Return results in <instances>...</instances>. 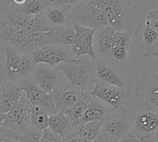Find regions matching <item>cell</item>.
I'll return each mask as SVG.
<instances>
[{
  "label": "cell",
  "mask_w": 158,
  "mask_h": 142,
  "mask_svg": "<svg viewBox=\"0 0 158 142\" xmlns=\"http://www.w3.org/2000/svg\"><path fill=\"white\" fill-rule=\"evenodd\" d=\"M66 79L80 91L89 95L97 83L95 59L82 56L71 62H63L56 67Z\"/></svg>",
  "instance_id": "cell-1"
},
{
  "label": "cell",
  "mask_w": 158,
  "mask_h": 142,
  "mask_svg": "<svg viewBox=\"0 0 158 142\" xmlns=\"http://www.w3.org/2000/svg\"><path fill=\"white\" fill-rule=\"evenodd\" d=\"M90 2L103 12L107 25L114 30L132 32L134 19L131 12V1L97 0Z\"/></svg>",
  "instance_id": "cell-2"
},
{
  "label": "cell",
  "mask_w": 158,
  "mask_h": 142,
  "mask_svg": "<svg viewBox=\"0 0 158 142\" xmlns=\"http://www.w3.org/2000/svg\"><path fill=\"white\" fill-rule=\"evenodd\" d=\"M0 40L23 54L31 53L46 45V33H37L19 28L0 29Z\"/></svg>",
  "instance_id": "cell-3"
},
{
  "label": "cell",
  "mask_w": 158,
  "mask_h": 142,
  "mask_svg": "<svg viewBox=\"0 0 158 142\" xmlns=\"http://www.w3.org/2000/svg\"><path fill=\"white\" fill-rule=\"evenodd\" d=\"M131 132L142 142H157L158 109L137 104Z\"/></svg>",
  "instance_id": "cell-4"
},
{
  "label": "cell",
  "mask_w": 158,
  "mask_h": 142,
  "mask_svg": "<svg viewBox=\"0 0 158 142\" xmlns=\"http://www.w3.org/2000/svg\"><path fill=\"white\" fill-rule=\"evenodd\" d=\"M3 48L7 81L15 82L29 78L35 66L32 55L20 53L7 45Z\"/></svg>",
  "instance_id": "cell-5"
},
{
  "label": "cell",
  "mask_w": 158,
  "mask_h": 142,
  "mask_svg": "<svg viewBox=\"0 0 158 142\" xmlns=\"http://www.w3.org/2000/svg\"><path fill=\"white\" fill-rule=\"evenodd\" d=\"M89 95L100 99L115 112L126 108L127 105L134 98L131 86L118 88L100 81H97Z\"/></svg>",
  "instance_id": "cell-6"
},
{
  "label": "cell",
  "mask_w": 158,
  "mask_h": 142,
  "mask_svg": "<svg viewBox=\"0 0 158 142\" xmlns=\"http://www.w3.org/2000/svg\"><path fill=\"white\" fill-rule=\"evenodd\" d=\"M70 20L72 24L80 25L95 32L108 26L103 12L90 1H79L72 9Z\"/></svg>",
  "instance_id": "cell-7"
},
{
  "label": "cell",
  "mask_w": 158,
  "mask_h": 142,
  "mask_svg": "<svg viewBox=\"0 0 158 142\" xmlns=\"http://www.w3.org/2000/svg\"><path fill=\"white\" fill-rule=\"evenodd\" d=\"M95 72L97 81L118 88L131 86L126 67L118 64L111 58H96Z\"/></svg>",
  "instance_id": "cell-8"
},
{
  "label": "cell",
  "mask_w": 158,
  "mask_h": 142,
  "mask_svg": "<svg viewBox=\"0 0 158 142\" xmlns=\"http://www.w3.org/2000/svg\"><path fill=\"white\" fill-rule=\"evenodd\" d=\"M134 110L124 108L115 112L103 121L99 133L114 142H117L131 132L134 124Z\"/></svg>",
  "instance_id": "cell-9"
},
{
  "label": "cell",
  "mask_w": 158,
  "mask_h": 142,
  "mask_svg": "<svg viewBox=\"0 0 158 142\" xmlns=\"http://www.w3.org/2000/svg\"><path fill=\"white\" fill-rule=\"evenodd\" d=\"M84 92L73 85L64 75L61 76L56 87L51 92L56 105V113H66L72 106L78 102Z\"/></svg>",
  "instance_id": "cell-10"
},
{
  "label": "cell",
  "mask_w": 158,
  "mask_h": 142,
  "mask_svg": "<svg viewBox=\"0 0 158 142\" xmlns=\"http://www.w3.org/2000/svg\"><path fill=\"white\" fill-rule=\"evenodd\" d=\"M32 105L26 98L24 92L19 102L5 114L3 125L19 135H22L30 127V112Z\"/></svg>",
  "instance_id": "cell-11"
},
{
  "label": "cell",
  "mask_w": 158,
  "mask_h": 142,
  "mask_svg": "<svg viewBox=\"0 0 158 142\" xmlns=\"http://www.w3.org/2000/svg\"><path fill=\"white\" fill-rule=\"evenodd\" d=\"M35 65L46 64L56 68L63 62H71L76 59L70 47L46 45L41 49L31 52Z\"/></svg>",
  "instance_id": "cell-12"
},
{
  "label": "cell",
  "mask_w": 158,
  "mask_h": 142,
  "mask_svg": "<svg viewBox=\"0 0 158 142\" xmlns=\"http://www.w3.org/2000/svg\"><path fill=\"white\" fill-rule=\"evenodd\" d=\"M137 104L158 109V76L157 74H142L133 91Z\"/></svg>",
  "instance_id": "cell-13"
},
{
  "label": "cell",
  "mask_w": 158,
  "mask_h": 142,
  "mask_svg": "<svg viewBox=\"0 0 158 142\" xmlns=\"http://www.w3.org/2000/svg\"><path fill=\"white\" fill-rule=\"evenodd\" d=\"M132 41L142 56L157 58L158 57V32L140 23L132 32Z\"/></svg>",
  "instance_id": "cell-14"
},
{
  "label": "cell",
  "mask_w": 158,
  "mask_h": 142,
  "mask_svg": "<svg viewBox=\"0 0 158 142\" xmlns=\"http://www.w3.org/2000/svg\"><path fill=\"white\" fill-rule=\"evenodd\" d=\"M78 2L79 1L75 0L49 1L43 14L51 27H60L72 24L70 20L71 11Z\"/></svg>",
  "instance_id": "cell-15"
},
{
  "label": "cell",
  "mask_w": 158,
  "mask_h": 142,
  "mask_svg": "<svg viewBox=\"0 0 158 142\" xmlns=\"http://www.w3.org/2000/svg\"><path fill=\"white\" fill-rule=\"evenodd\" d=\"M22 89L32 106H37L46 109L49 115L56 113V105L50 94L44 92L29 78L20 81Z\"/></svg>",
  "instance_id": "cell-16"
},
{
  "label": "cell",
  "mask_w": 158,
  "mask_h": 142,
  "mask_svg": "<svg viewBox=\"0 0 158 142\" xmlns=\"http://www.w3.org/2000/svg\"><path fill=\"white\" fill-rule=\"evenodd\" d=\"M74 38L71 45V50L76 59L82 56H88L96 59L93 41L95 31L88 28L73 24Z\"/></svg>",
  "instance_id": "cell-17"
},
{
  "label": "cell",
  "mask_w": 158,
  "mask_h": 142,
  "mask_svg": "<svg viewBox=\"0 0 158 142\" xmlns=\"http://www.w3.org/2000/svg\"><path fill=\"white\" fill-rule=\"evenodd\" d=\"M63 75L56 68H52L46 64H37L32 70L29 79L44 92L50 94Z\"/></svg>",
  "instance_id": "cell-18"
},
{
  "label": "cell",
  "mask_w": 158,
  "mask_h": 142,
  "mask_svg": "<svg viewBox=\"0 0 158 142\" xmlns=\"http://www.w3.org/2000/svg\"><path fill=\"white\" fill-rule=\"evenodd\" d=\"M116 31L107 26L96 31L94 36V51L97 58L110 59L113 46V36Z\"/></svg>",
  "instance_id": "cell-19"
},
{
  "label": "cell",
  "mask_w": 158,
  "mask_h": 142,
  "mask_svg": "<svg viewBox=\"0 0 158 142\" xmlns=\"http://www.w3.org/2000/svg\"><path fill=\"white\" fill-rule=\"evenodd\" d=\"M23 91L19 81L6 82L0 87V112L6 114L11 110L23 96Z\"/></svg>",
  "instance_id": "cell-20"
},
{
  "label": "cell",
  "mask_w": 158,
  "mask_h": 142,
  "mask_svg": "<svg viewBox=\"0 0 158 142\" xmlns=\"http://www.w3.org/2000/svg\"><path fill=\"white\" fill-rule=\"evenodd\" d=\"M32 17L26 16L18 10L14 2L0 9V29L5 28L25 29Z\"/></svg>",
  "instance_id": "cell-21"
},
{
  "label": "cell",
  "mask_w": 158,
  "mask_h": 142,
  "mask_svg": "<svg viewBox=\"0 0 158 142\" xmlns=\"http://www.w3.org/2000/svg\"><path fill=\"white\" fill-rule=\"evenodd\" d=\"M115 113L109 106L100 101L96 97L92 96L87 105L86 111L84 112L81 123L94 122V121H102L109 118Z\"/></svg>",
  "instance_id": "cell-22"
},
{
  "label": "cell",
  "mask_w": 158,
  "mask_h": 142,
  "mask_svg": "<svg viewBox=\"0 0 158 142\" xmlns=\"http://www.w3.org/2000/svg\"><path fill=\"white\" fill-rule=\"evenodd\" d=\"M47 45L71 47L74 38L73 24H69L60 27H52L46 33Z\"/></svg>",
  "instance_id": "cell-23"
},
{
  "label": "cell",
  "mask_w": 158,
  "mask_h": 142,
  "mask_svg": "<svg viewBox=\"0 0 158 142\" xmlns=\"http://www.w3.org/2000/svg\"><path fill=\"white\" fill-rule=\"evenodd\" d=\"M77 125L64 113L57 112L49 115V128L64 140L70 138L73 131Z\"/></svg>",
  "instance_id": "cell-24"
},
{
  "label": "cell",
  "mask_w": 158,
  "mask_h": 142,
  "mask_svg": "<svg viewBox=\"0 0 158 142\" xmlns=\"http://www.w3.org/2000/svg\"><path fill=\"white\" fill-rule=\"evenodd\" d=\"M102 123V121L80 123L73 129L69 140L76 138H81L89 141H94L101 129Z\"/></svg>",
  "instance_id": "cell-25"
},
{
  "label": "cell",
  "mask_w": 158,
  "mask_h": 142,
  "mask_svg": "<svg viewBox=\"0 0 158 142\" xmlns=\"http://www.w3.org/2000/svg\"><path fill=\"white\" fill-rule=\"evenodd\" d=\"M16 5L18 10L23 15L29 17L43 13L47 6L49 1H40V0H24V1H13Z\"/></svg>",
  "instance_id": "cell-26"
},
{
  "label": "cell",
  "mask_w": 158,
  "mask_h": 142,
  "mask_svg": "<svg viewBox=\"0 0 158 142\" xmlns=\"http://www.w3.org/2000/svg\"><path fill=\"white\" fill-rule=\"evenodd\" d=\"M49 115L45 108L32 106L30 112V127L43 132L49 128Z\"/></svg>",
  "instance_id": "cell-27"
},
{
  "label": "cell",
  "mask_w": 158,
  "mask_h": 142,
  "mask_svg": "<svg viewBox=\"0 0 158 142\" xmlns=\"http://www.w3.org/2000/svg\"><path fill=\"white\" fill-rule=\"evenodd\" d=\"M91 97L92 96L90 95L83 93L80 101L76 103L73 106H72L64 114H66L75 124H80L82 118H83L86 107H87V105L89 104V101L91 99Z\"/></svg>",
  "instance_id": "cell-28"
},
{
  "label": "cell",
  "mask_w": 158,
  "mask_h": 142,
  "mask_svg": "<svg viewBox=\"0 0 158 142\" xmlns=\"http://www.w3.org/2000/svg\"><path fill=\"white\" fill-rule=\"evenodd\" d=\"M51 26L43 13L32 17L27 23L25 29L31 32L47 33L51 29Z\"/></svg>",
  "instance_id": "cell-29"
},
{
  "label": "cell",
  "mask_w": 158,
  "mask_h": 142,
  "mask_svg": "<svg viewBox=\"0 0 158 142\" xmlns=\"http://www.w3.org/2000/svg\"><path fill=\"white\" fill-rule=\"evenodd\" d=\"M113 46H124L132 49V32L116 31L113 36Z\"/></svg>",
  "instance_id": "cell-30"
},
{
  "label": "cell",
  "mask_w": 158,
  "mask_h": 142,
  "mask_svg": "<svg viewBox=\"0 0 158 142\" xmlns=\"http://www.w3.org/2000/svg\"><path fill=\"white\" fill-rule=\"evenodd\" d=\"M42 133V131L29 127L28 130L19 135L15 140L17 142H40Z\"/></svg>",
  "instance_id": "cell-31"
},
{
  "label": "cell",
  "mask_w": 158,
  "mask_h": 142,
  "mask_svg": "<svg viewBox=\"0 0 158 142\" xmlns=\"http://www.w3.org/2000/svg\"><path fill=\"white\" fill-rule=\"evenodd\" d=\"M144 23L148 27L158 32V11L157 9H153L148 12L145 18Z\"/></svg>",
  "instance_id": "cell-32"
},
{
  "label": "cell",
  "mask_w": 158,
  "mask_h": 142,
  "mask_svg": "<svg viewBox=\"0 0 158 142\" xmlns=\"http://www.w3.org/2000/svg\"><path fill=\"white\" fill-rule=\"evenodd\" d=\"M63 140L64 139L48 128L43 131L40 142H63Z\"/></svg>",
  "instance_id": "cell-33"
},
{
  "label": "cell",
  "mask_w": 158,
  "mask_h": 142,
  "mask_svg": "<svg viewBox=\"0 0 158 142\" xmlns=\"http://www.w3.org/2000/svg\"><path fill=\"white\" fill-rule=\"evenodd\" d=\"M19 134L11 129L6 128L4 126H0V142H3L9 139H15Z\"/></svg>",
  "instance_id": "cell-34"
},
{
  "label": "cell",
  "mask_w": 158,
  "mask_h": 142,
  "mask_svg": "<svg viewBox=\"0 0 158 142\" xmlns=\"http://www.w3.org/2000/svg\"><path fill=\"white\" fill-rule=\"evenodd\" d=\"M6 69L5 65L4 52H0V87L6 81Z\"/></svg>",
  "instance_id": "cell-35"
},
{
  "label": "cell",
  "mask_w": 158,
  "mask_h": 142,
  "mask_svg": "<svg viewBox=\"0 0 158 142\" xmlns=\"http://www.w3.org/2000/svg\"><path fill=\"white\" fill-rule=\"evenodd\" d=\"M117 142H142L137 138V136L134 135L131 132H130L129 133L127 134L126 135L123 137V138H120Z\"/></svg>",
  "instance_id": "cell-36"
},
{
  "label": "cell",
  "mask_w": 158,
  "mask_h": 142,
  "mask_svg": "<svg viewBox=\"0 0 158 142\" xmlns=\"http://www.w3.org/2000/svg\"><path fill=\"white\" fill-rule=\"evenodd\" d=\"M93 142H114V141H112L111 140H110L109 138H106L105 136L102 135L101 134L99 133L98 135L97 136V138L93 141Z\"/></svg>",
  "instance_id": "cell-37"
},
{
  "label": "cell",
  "mask_w": 158,
  "mask_h": 142,
  "mask_svg": "<svg viewBox=\"0 0 158 142\" xmlns=\"http://www.w3.org/2000/svg\"><path fill=\"white\" fill-rule=\"evenodd\" d=\"M68 142H93V141H89V140L84 139V138H73V139L67 140Z\"/></svg>",
  "instance_id": "cell-38"
},
{
  "label": "cell",
  "mask_w": 158,
  "mask_h": 142,
  "mask_svg": "<svg viewBox=\"0 0 158 142\" xmlns=\"http://www.w3.org/2000/svg\"><path fill=\"white\" fill-rule=\"evenodd\" d=\"M4 119H5V114L2 113V112H0V126H2L3 125Z\"/></svg>",
  "instance_id": "cell-39"
},
{
  "label": "cell",
  "mask_w": 158,
  "mask_h": 142,
  "mask_svg": "<svg viewBox=\"0 0 158 142\" xmlns=\"http://www.w3.org/2000/svg\"><path fill=\"white\" fill-rule=\"evenodd\" d=\"M3 142H17V141H15V139H9V140H6V141H5Z\"/></svg>",
  "instance_id": "cell-40"
},
{
  "label": "cell",
  "mask_w": 158,
  "mask_h": 142,
  "mask_svg": "<svg viewBox=\"0 0 158 142\" xmlns=\"http://www.w3.org/2000/svg\"><path fill=\"white\" fill-rule=\"evenodd\" d=\"M63 142H68V141H67V140H63Z\"/></svg>",
  "instance_id": "cell-41"
}]
</instances>
